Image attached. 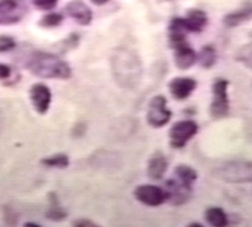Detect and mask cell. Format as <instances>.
<instances>
[{
	"instance_id": "6da1fadb",
	"label": "cell",
	"mask_w": 252,
	"mask_h": 227,
	"mask_svg": "<svg viewBox=\"0 0 252 227\" xmlns=\"http://www.w3.org/2000/svg\"><path fill=\"white\" fill-rule=\"evenodd\" d=\"M111 69L119 86L134 90L143 76V65L139 56L129 48H116L111 57Z\"/></svg>"
},
{
	"instance_id": "7a4b0ae2",
	"label": "cell",
	"mask_w": 252,
	"mask_h": 227,
	"mask_svg": "<svg viewBox=\"0 0 252 227\" xmlns=\"http://www.w3.org/2000/svg\"><path fill=\"white\" fill-rule=\"evenodd\" d=\"M26 67L32 75L48 80H67L72 76V68L66 61L57 55L37 51L28 57Z\"/></svg>"
},
{
	"instance_id": "3957f363",
	"label": "cell",
	"mask_w": 252,
	"mask_h": 227,
	"mask_svg": "<svg viewBox=\"0 0 252 227\" xmlns=\"http://www.w3.org/2000/svg\"><path fill=\"white\" fill-rule=\"evenodd\" d=\"M220 181L228 183H251L252 162L232 161L227 162L215 172Z\"/></svg>"
},
{
	"instance_id": "277c9868",
	"label": "cell",
	"mask_w": 252,
	"mask_h": 227,
	"mask_svg": "<svg viewBox=\"0 0 252 227\" xmlns=\"http://www.w3.org/2000/svg\"><path fill=\"white\" fill-rule=\"evenodd\" d=\"M228 86L229 82L226 78H217L212 86L213 100L209 106V114L216 120L226 118L229 114Z\"/></svg>"
},
{
	"instance_id": "5b68a950",
	"label": "cell",
	"mask_w": 252,
	"mask_h": 227,
	"mask_svg": "<svg viewBox=\"0 0 252 227\" xmlns=\"http://www.w3.org/2000/svg\"><path fill=\"white\" fill-rule=\"evenodd\" d=\"M168 101L165 96L157 95L150 100L148 112H146V121L153 128H163L169 123L172 119V111L168 109Z\"/></svg>"
},
{
	"instance_id": "8992f818",
	"label": "cell",
	"mask_w": 252,
	"mask_h": 227,
	"mask_svg": "<svg viewBox=\"0 0 252 227\" xmlns=\"http://www.w3.org/2000/svg\"><path fill=\"white\" fill-rule=\"evenodd\" d=\"M198 129V124L193 120L178 121L170 128V145L175 149H182L197 134Z\"/></svg>"
},
{
	"instance_id": "52a82bcc",
	"label": "cell",
	"mask_w": 252,
	"mask_h": 227,
	"mask_svg": "<svg viewBox=\"0 0 252 227\" xmlns=\"http://www.w3.org/2000/svg\"><path fill=\"white\" fill-rule=\"evenodd\" d=\"M27 13L23 0H0V26L19 23Z\"/></svg>"
},
{
	"instance_id": "ba28073f",
	"label": "cell",
	"mask_w": 252,
	"mask_h": 227,
	"mask_svg": "<svg viewBox=\"0 0 252 227\" xmlns=\"http://www.w3.org/2000/svg\"><path fill=\"white\" fill-rule=\"evenodd\" d=\"M134 197L149 207H158L166 202L165 190L154 184H140L135 187Z\"/></svg>"
},
{
	"instance_id": "9c48e42d",
	"label": "cell",
	"mask_w": 252,
	"mask_h": 227,
	"mask_svg": "<svg viewBox=\"0 0 252 227\" xmlns=\"http://www.w3.org/2000/svg\"><path fill=\"white\" fill-rule=\"evenodd\" d=\"M192 186L183 183L179 179L172 178L165 183L166 202L173 206H182L192 197Z\"/></svg>"
},
{
	"instance_id": "30bf717a",
	"label": "cell",
	"mask_w": 252,
	"mask_h": 227,
	"mask_svg": "<svg viewBox=\"0 0 252 227\" xmlns=\"http://www.w3.org/2000/svg\"><path fill=\"white\" fill-rule=\"evenodd\" d=\"M29 98L35 111L40 115L47 114L52 102V92L47 85L42 82L33 84L29 89Z\"/></svg>"
},
{
	"instance_id": "8fae6325",
	"label": "cell",
	"mask_w": 252,
	"mask_h": 227,
	"mask_svg": "<svg viewBox=\"0 0 252 227\" xmlns=\"http://www.w3.org/2000/svg\"><path fill=\"white\" fill-rule=\"evenodd\" d=\"M197 89V81L192 77H175L169 82V91L175 100L183 101Z\"/></svg>"
},
{
	"instance_id": "7c38bea8",
	"label": "cell",
	"mask_w": 252,
	"mask_h": 227,
	"mask_svg": "<svg viewBox=\"0 0 252 227\" xmlns=\"http://www.w3.org/2000/svg\"><path fill=\"white\" fill-rule=\"evenodd\" d=\"M66 13L81 26H89L92 22V10L82 0H72L66 5Z\"/></svg>"
},
{
	"instance_id": "4fadbf2b",
	"label": "cell",
	"mask_w": 252,
	"mask_h": 227,
	"mask_svg": "<svg viewBox=\"0 0 252 227\" xmlns=\"http://www.w3.org/2000/svg\"><path fill=\"white\" fill-rule=\"evenodd\" d=\"M174 64L179 69H189L197 64V52L187 42L174 47Z\"/></svg>"
},
{
	"instance_id": "5bb4252c",
	"label": "cell",
	"mask_w": 252,
	"mask_h": 227,
	"mask_svg": "<svg viewBox=\"0 0 252 227\" xmlns=\"http://www.w3.org/2000/svg\"><path fill=\"white\" fill-rule=\"evenodd\" d=\"M252 19V1H247L235 12L224 15L223 24L227 28H236Z\"/></svg>"
},
{
	"instance_id": "9a60e30c",
	"label": "cell",
	"mask_w": 252,
	"mask_h": 227,
	"mask_svg": "<svg viewBox=\"0 0 252 227\" xmlns=\"http://www.w3.org/2000/svg\"><path fill=\"white\" fill-rule=\"evenodd\" d=\"M166 169H168V161L161 152L154 153V156L148 162L146 174L153 181H159L164 177Z\"/></svg>"
},
{
	"instance_id": "2e32d148",
	"label": "cell",
	"mask_w": 252,
	"mask_h": 227,
	"mask_svg": "<svg viewBox=\"0 0 252 227\" xmlns=\"http://www.w3.org/2000/svg\"><path fill=\"white\" fill-rule=\"evenodd\" d=\"M184 19L187 29L189 33H201L204 28H206L207 23H208V17L203 10L199 9H193L189 10Z\"/></svg>"
},
{
	"instance_id": "e0dca14e",
	"label": "cell",
	"mask_w": 252,
	"mask_h": 227,
	"mask_svg": "<svg viewBox=\"0 0 252 227\" xmlns=\"http://www.w3.org/2000/svg\"><path fill=\"white\" fill-rule=\"evenodd\" d=\"M204 219L211 226L224 227L228 225V216L220 207H209L204 212Z\"/></svg>"
},
{
	"instance_id": "ac0fdd59",
	"label": "cell",
	"mask_w": 252,
	"mask_h": 227,
	"mask_svg": "<svg viewBox=\"0 0 252 227\" xmlns=\"http://www.w3.org/2000/svg\"><path fill=\"white\" fill-rule=\"evenodd\" d=\"M197 62L203 68H212L217 62V51L213 46L208 44L201 49V52L197 53Z\"/></svg>"
},
{
	"instance_id": "d6986e66",
	"label": "cell",
	"mask_w": 252,
	"mask_h": 227,
	"mask_svg": "<svg viewBox=\"0 0 252 227\" xmlns=\"http://www.w3.org/2000/svg\"><path fill=\"white\" fill-rule=\"evenodd\" d=\"M174 174L177 179H179L183 183L188 184V186H193L195 181L198 179V173L194 168L187 164H179L174 169Z\"/></svg>"
},
{
	"instance_id": "ffe728a7",
	"label": "cell",
	"mask_w": 252,
	"mask_h": 227,
	"mask_svg": "<svg viewBox=\"0 0 252 227\" xmlns=\"http://www.w3.org/2000/svg\"><path fill=\"white\" fill-rule=\"evenodd\" d=\"M236 61L252 71V42L238 48L236 53Z\"/></svg>"
},
{
	"instance_id": "44dd1931",
	"label": "cell",
	"mask_w": 252,
	"mask_h": 227,
	"mask_svg": "<svg viewBox=\"0 0 252 227\" xmlns=\"http://www.w3.org/2000/svg\"><path fill=\"white\" fill-rule=\"evenodd\" d=\"M42 164H44L47 167L67 168L69 165V158L68 156L63 154V153H58V154H53L48 158L42 159Z\"/></svg>"
},
{
	"instance_id": "7402d4cb",
	"label": "cell",
	"mask_w": 252,
	"mask_h": 227,
	"mask_svg": "<svg viewBox=\"0 0 252 227\" xmlns=\"http://www.w3.org/2000/svg\"><path fill=\"white\" fill-rule=\"evenodd\" d=\"M67 215H68V213L61 207L57 198L51 199V207H49V210L47 211L46 213L47 219H49L51 221H62V220L66 219Z\"/></svg>"
},
{
	"instance_id": "603a6c76",
	"label": "cell",
	"mask_w": 252,
	"mask_h": 227,
	"mask_svg": "<svg viewBox=\"0 0 252 227\" xmlns=\"http://www.w3.org/2000/svg\"><path fill=\"white\" fill-rule=\"evenodd\" d=\"M63 17L58 13H51V14L46 15V17L42 18V20L39 22V26L44 27V28H53V27H57L62 23Z\"/></svg>"
},
{
	"instance_id": "cb8c5ba5",
	"label": "cell",
	"mask_w": 252,
	"mask_h": 227,
	"mask_svg": "<svg viewBox=\"0 0 252 227\" xmlns=\"http://www.w3.org/2000/svg\"><path fill=\"white\" fill-rule=\"evenodd\" d=\"M80 43V35L76 34V33H72L68 37L64 38L60 43L61 51L62 52H67V51H71V49H75L76 47Z\"/></svg>"
},
{
	"instance_id": "d4e9b609",
	"label": "cell",
	"mask_w": 252,
	"mask_h": 227,
	"mask_svg": "<svg viewBox=\"0 0 252 227\" xmlns=\"http://www.w3.org/2000/svg\"><path fill=\"white\" fill-rule=\"evenodd\" d=\"M17 47V42L13 37L6 34L0 35V53L10 52Z\"/></svg>"
},
{
	"instance_id": "484cf974",
	"label": "cell",
	"mask_w": 252,
	"mask_h": 227,
	"mask_svg": "<svg viewBox=\"0 0 252 227\" xmlns=\"http://www.w3.org/2000/svg\"><path fill=\"white\" fill-rule=\"evenodd\" d=\"M32 3L40 10H52L58 4V0H32Z\"/></svg>"
},
{
	"instance_id": "4316f807",
	"label": "cell",
	"mask_w": 252,
	"mask_h": 227,
	"mask_svg": "<svg viewBox=\"0 0 252 227\" xmlns=\"http://www.w3.org/2000/svg\"><path fill=\"white\" fill-rule=\"evenodd\" d=\"M12 67L6 64H0V81L9 80V78L12 77Z\"/></svg>"
},
{
	"instance_id": "83f0119b",
	"label": "cell",
	"mask_w": 252,
	"mask_h": 227,
	"mask_svg": "<svg viewBox=\"0 0 252 227\" xmlns=\"http://www.w3.org/2000/svg\"><path fill=\"white\" fill-rule=\"evenodd\" d=\"M73 226H78V227H94V226H97V224H94V222H92L91 220H77L76 222H73Z\"/></svg>"
},
{
	"instance_id": "f1b7e54d",
	"label": "cell",
	"mask_w": 252,
	"mask_h": 227,
	"mask_svg": "<svg viewBox=\"0 0 252 227\" xmlns=\"http://www.w3.org/2000/svg\"><path fill=\"white\" fill-rule=\"evenodd\" d=\"M90 1H91V3H94V5H102V4L107 3L109 0H90Z\"/></svg>"
},
{
	"instance_id": "f546056e",
	"label": "cell",
	"mask_w": 252,
	"mask_h": 227,
	"mask_svg": "<svg viewBox=\"0 0 252 227\" xmlns=\"http://www.w3.org/2000/svg\"><path fill=\"white\" fill-rule=\"evenodd\" d=\"M26 226H39L38 224H26Z\"/></svg>"
},
{
	"instance_id": "4dcf8cb0",
	"label": "cell",
	"mask_w": 252,
	"mask_h": 227,
	"mask_svg": "<svg viewBox=\"0 0 252 227\" xmlns=\"http://www.w3.org/2000/svg\"><path fill=\"white\" fill-rule=\"evenodd\" d=\"M190 226H198V227H201L202 225H201V224H192V225H190Z\"/></svg>"
}]
</instances>
